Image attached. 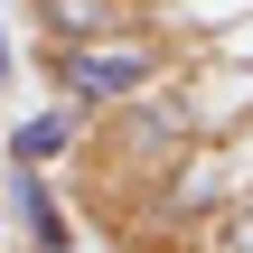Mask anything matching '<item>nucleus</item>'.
I'll list each match as a JSON object with an SVG mask.
<instances>
[{
	"label": "nucleus",
	"instance_id": "nucleus-1",
	"mask_svg": "<svg viewBox=\"0 0 253 253\" xmlns=\"http://www.w3.org/2000/svg\"><path fill=\"white\" fill-rule=\"evenodd\" d=\"M84 150H94V169H103V178L150 188L169 160H188V150H197V103H188L178 84H141V94L103 103V113L84 122Z\"/></svg>",
	"mask_w": 253,
	"mask_h": 253
},
{
	"label": "nucleus",
	"instance_id": "nucleus-2",
	"mask_svg": "<svg viewBox=\"0 0 253 253\" xmlns=\"http://www.w3.org/2000/svg\"><path fill=\"white\" fill-rule=\"evenodd\" d=\"M38 66H47L56 103H75L84 122H94L103 103H122V94L160 84V47L131 38V28H113V38H75V47H38Z\"/></svg>",
	"mask_w": 253,
	"mask_h": 253
},
{
	"label": "nucleus",
	"instance_id": "nucleus-3",
	"mask_svg": "<svg viewBox=\"0 0 253 253\" xmlns=\"http://www.w3.org/2000/svg\"><path fill=\"white\" fill-rule=\"evenodd\" d=\"M225 197H235V178H216V169L188 150V160H169V169L150 178V225H160V235H178V225H207Z\"/></svg>",
	"mask_w": 253,
	"mask_h": 253
},
{
	"label": "nucleus",
	"instance_id": "nucleus-4",
	"mask_svg": "<svg viewBox=\"0 0 253 253\" xmlns=\"http://www.w3.org/2000/svg\"><path fill=\"white\" fill-rule=\"evenodd\" d=\"M9 225L28 235V253H66V244H75L56 188H47V169H28V160H9Z\"/></svg>",
	"mask_w": 253,
	"mask_h": 253
},
{
	"label": "nucleus",
	"instance_id": "nucleus-5",
	"mask_svg": "<svg viewBox=\"0 0 253 253\" xmlns=\"http://www.w3.org/2000/svg\"><path fill=\"white\" fill-rule=\"evenodd\" d=\"M75 141H84V113H75V103H47V113H28V122H9V160H28V169L66 160Z\"/></svg>",
	"mask_w": 253,
	"mask_h": 253
},
{
	"label": "nucleus",
	"instance_id": "nucleus-6",
	"mask_svg": "<svg viewBox=\"0 0 253 253\" xmlns=\"http://www.w3.org/2000/svg\"><path fill=\"white\" fill-rule=\"evenodd\" d=\"M207 253H253V207H216V225H207Z\"/></svg>",
	"mask_w": 253,
	"mask_h": 253
},
{
	"label": "nucleus",
	"instance_id": "nucleus-7",
	"mask_svg": "<svg viewBox=\"0 0 253 253\" xmlns=\"http://www.w3.org/2000/svg\"><path fill=\"white\" fill-rule=\"evenodd\" d=\"M19 75V47H9V0H0V84Z\"/></svg>",
	"mask_w": 253,
	"mask_h": 253
}]
</instances>
